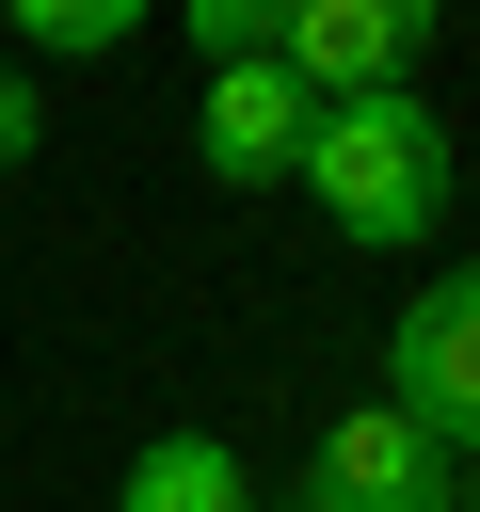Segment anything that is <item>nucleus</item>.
Instances as JSON below:
<instances>
[{"label":"nucleus","mask_w":480,"mask_h":512,"mask_svg":"<svg viewBox=\"0 0 480 512\" xmlns=\"http://www.w3.org/2000/svg\"><path fill=\"white\" fill-rule=\"evenodd\" d=\"M288 176H304L352 240H432V224H448V128H432L416 96H320Z\"/></svg>","instance_id":"obj_1"},{"label":"nucleus","mask_w":480,"mask_h":512,"mask_svg":"<svg viewBox=\"0 0 480 512\" xmlns=\"http://www.w3.org/2000/svg\"><path fill=\"white\" fill-rule=\"evenodd\" d=\"M288 512H464V448H448L432 416H400V400H368V416H336V432L304 448V480H288Z\"/></svg>","instance_id":"obj_2"},{"label":"nucleus","mask_w":480,"mask_h":512,"mask_svg":"<svg viewBox=\"0 0 480 512\" xmlns=\"http://www.w3.org/2000/svg\"><path fill=\"white\" fill-rule=\"evenodd\" d=\"M432 16H448V0H288L272 64H288L304 96H400V64L432 48Z\"/></svg>","instance_id":"obj_3"},{"label":"nucleus","mask_w":480,"mask_h":512,"mask_svg":"<svg viewBox=\"0 0 480 512\" xmlns=\"http://www.w3.org/2000/svg\"><path fill=\"white\" fill-rule=\"evenodd\" d=\"M384 384H400V416H432L448 448L480 432V272H432V288L400 304V336H384Z\"/></svg>","instance_id":"obj_4"},{"label":"nucleus","mask_w":480,"mask_h":512,"mask_svg":"<svg viewBox=\"0 0 480 512\" xmlns=\"http://www.w3.org/2000/svg\"><path fill=\"white\" fill-rule=\"evenodd\" d=\"M304 112H320V96H304L288 64H208V112H192V160H208L224 192H272V176L304 160Z\"/></svg>","instance_id":"obj_5"},{"label":"nucleus","mask_w":480,"mask_h":512,"mask_svg":"<svg viewBox=\"0 0 480 512\" xmlns=\"http://www.w3.org/2000/svg\"><path fill=\"white\" fill-rule=\"evenodd\" d=\"M112 512H256V480H240V448L224 432H160L144 464H128V496Z\"/></svg>","instance_id":"obj_6"},{"label":"nucleus","mask_w":480,"mask_h":512,"mask_svg":"<svg viewBox=\"0 0 480 512\" xmlns=\"http://www.w3.org/2000/svg\"><path fill=\"white\" fill-rule=\"evenodd\" d=\"M0 16H16L32 48H80V64H96V48H128V32L160 16V0H0Z\"/></svg>","instance_id":"obj_7"},{"label":"nucleus","mask_w":480,"mask_h":512,"mask_svg":"<svg viewBox=\"0 0 480 512\" xmlns=\"http://www.w3.org/2000/svg\"><path fill=\"white\" fill-rule=\"evenodd\" d=\"M176 16H192L208 64H272V32H288V0H176Z\"/></svg>","instance_id":"obj_8"},{"label":"nucleus","mask_w":480,"mask_h":512,"mask_svg":"<svg viewBox=\"0 0 480 512\" xmlns=\"http://www.w3.org/2000/svg\"><path fill=\"white\" fill-rule=\"evenodd\" d=\"M32 128H48V112H32V80H16V64H0V176H16V160H32Z\"/></svg>","instance_id":"obj_9"},{"label":"nucleus","mask_w":480,"mask_h":512,"mask_svg":"<svg viewBox=\"0 0 480 512\" xmlns=\"http://www.w3.org/2000/svg\"><path fill=\"white\" fill-rule=\"evenodd\" d=\"M464 512H480V432H464Z\"/></svg>","instance_id":"obj_10"}]
</instances>
